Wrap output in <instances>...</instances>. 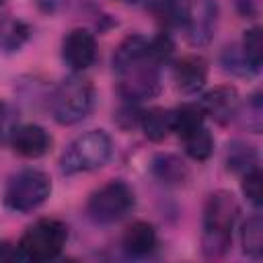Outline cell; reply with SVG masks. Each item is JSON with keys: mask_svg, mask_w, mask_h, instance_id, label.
Instances as JSON below:
<instances>
[{"mask_svg": "<svg viewBox=\"0 0 263 263\" xmlns=\"http://www.w3.org/2000/svg\"><path fill=\"white\" fill-rule=\"evenodd\" d=\"M113 72L117 76V90L123 101L142 103L160 92V66L142 35L125 37L113 53Z\"/></svg>", "mask_w": 263, "mask_h": 263, "instance_id": "6da1fadb", "label": "cell"}, {"mask_svg": "<svg viewBox=\"0 0 263 263\" xmlns=\"http://www.w3.org/2000/svg\"><path fill=\"white\" fill-rule=\"evenodd\" d=\"M238 214V201L230 191L218 189L208 195L201 222V253L205 259H220L226 255L232 245Z\"/></svg>", "mask_w": 263, "mask_h": 263, "instance_id": "7a4b0ae2", "label": "cell"}, {"mask_svg": "<svg viewBox=\"0 0 263 263\" xmlns=\"http://www.w3.org/2000/svg\"><path fill=\"white\" fill-rule=\"evenodd\" d=\"M113 156V140L105 129H88L76 136L60 158L64 175H80L103 168Z\"/></svg>", "mask_w": 263, "mask_h": 263, "instance_id": "3957f363", "label": "cell"}, {"mask_svg": "<svg viewBox=\"0 0 263 263\" xmlns=\"http://www.w3.org/2000/svg\"><path fill=\"white\" fill-rule=\"evenodd\" d=\"M92 103V84L76 72L60 80L49 95V111L60 125H74L82 121L90 113Z\"/></svg>", "mask_w": 263, "mask_h": 263, "instance_id": "277c9868", "label": "cell"}, {"mask_svg": "<svg viewBox=\"0 0 263 263\" xmlns=\"http://www.w3.org/2000/svg\"><path fill=\"white\" fill-rule=\"evenodd\" d=\"M68 240V226L55 218H41L27 226L18 238V251L25 261L43 263L60 257Z\"/></svg>", "mask_w": 263, "mask_h": 263, "instance_id": "5b68a950", "label": "cell"}, {"mask_svg": "<svg viewBox=\"0 0 263 263\" xmlns=\"http://www.w3.org/2000/svg\"><path fill=\"white\" fill-rule=\"evenodd\" d=\"M51 193V179L43 171L25 168L12 175L2 191V203L6 210L27 214L47 201Z\"/></svg>", "mask_w": 263, "mask_h": 263, "instance_id": "8992f818", "label": "cell"}, {"mask_svg": "<svg viewBox=\"0 0 263 263\" xmlns=\"http://www.w3.org/2000/svg\"><path fill=\"white\" fill-rule=\"evenodd\" d=\"M134 205H136L134 189L125 181L115 179L90 193L86 201V214L97 224H113L123 220L134 210Z\"/></svg>", "mask_w": 263, "mask_h": 263, "instance_id": "52a82bcc", "label": "cell"}, {"mask_svg": "<svg viewBox=\"0 0 263 263\" xmlns=\"http://www.w3.org/2000/svg\"><path fill=\"white\" fill-rule=\"evenodd\" d=\"M220 8L216 0H185L181 4V27L195 47L208 45L218 27Z\"/></svg>", "mask_w": 263, "mask_h": 263, "instance_id": "ba28073f", "label": "cell"}, {"mask_svg": "<svg viewBox=\"0 0 263 263\" xmlns=\"http://www.w3.org/2000/svg\"><path fill=\"white\" fill-rule=\"evenodd\" d=\"M62 60L64 64L80 74L88 70L97 60V39L88 29L76 27L68 31L62 39Z\"/></svg>", "mask_w": 263, "mask_h": 263, "instance_id": "9c48e42d", "label": "cell"}, {"mask_svg": "<svg viewBox=\"0 0 263 263\" xmlns=\"http://www.w3.org/2000/svg\"><path fill=\"white\" fill-rule=\"evenodd\" d=\"M199 105H201L205 117L214 119L220 125L230 123L240 113L238 90L228 84H220V86H214L208 92H203V97L199 99Z\"/></svg>", "mask_w": 263, "mask_h": 263, "instance_id": "30bf717a", "label": "cell"}, {"mask_svg": "<svg viewBox=\"0 0 263 263\" xmlns=\"http://www.w3.org/2000/svg\"><path fill=\"white\" fill-rule=\"evenodd\" d=\"M8 144L23 158H39L51 148V136L37 123H23L14 127Z\"/></svg>", "mask_w": 263, "mask_h": 263, "instance_id": "8fae6325", "label": "cell"}, {"mask_svg": "<svg viewBox=\"0 0 263 263\" xmlns=\"http://www.w3.org/2000/svg\"><path fill=\"white\" fill-rule=\"evenodd\" d=\"M173 80L183 95L199 92L208 80V62L201 55H183L173 66Z\"/></svg>", "mask_w": 263, "mask_h": 263, "instance_id": "7c38bea8", "label": "cell"}, {"mask_svg": "<svg viewBox=\"0 0 263 263\" xmlns=\"http://www.w3.org/2000/svg\"><path fill=\"white\" fill-rule=\"evenodd\" d=\"M152 177L164 187H183L189 181V166L185 160L171 152H160L150 162Z\"/></svg>", "mask_w": 263, "mask_h": 263, "instance_id": "4fadbf2b", "label": "cell"}, {"mask_svg": "<svg viewBox=\"0 0 263 263\" xmlns=\"http://www.w3.org/2000/svg\"><path fill=\"white\" fill-rule=\"evenodd\" d=\"M156 242H158L156 228L150 222H144V220H138V222L129 224L123 232V238H121L123 251L129 257H138V259L152 255L154 249H156Z\"/></svg>", "mask_w": 263, "mask_h": 263, "instance_id": "5bb4252c", "label": "cell"}, {"mask_svg": "<svg viewBox=\"0 0 263 263\" xmlns=\"http://www.w3.org/2000/svg\"><path fill=\"white\" fill-rule=\"evenodd\" d=\"M140 129L150 142H162L173 134V109L152 107L148 111H142Z\"/></svg>", "mask_w": 263, "mask_h": 263, "instance_id": "9a60e30c", "label": "cell"}, {"mask_svg": "<svg viewBox=\"0 0 263 263\" xmlns=\"http://www.w3.org/2000/svg\"><path fill=\"white\" fill-rule=\"evenodd\" d=\"M31 39V27L16 16H4L0 21V51L14 53Z\"/></svg>", "mask_w": 263, "mask_h": 263, "instance_id": "2e32d148", "label": "cell"}, {"mask_svg": "<svg viewBox=\"0 0 263 263\" xmlns=\"http://www.w3.org/2000/svg\"><path fill=\"white\" fill-rule=\"evenodd\" d=\"M179 138H181L185 154L189 158L197 160V162L208 160L214 152V138H212V134L208 132L205 125H199V127H195V129H191V132H187Z\"/></svg>", "mask_w": 263, "mask_h": 263, "instance_id": "e0dca14e", "label": "cell"}, {"mask_svg": "<svg viewBox=\"0 0 263 263\" xmlns=\"http://www.w3.org/2000/svg\"><path fill=\"white\" fill-rule=\"evenodd\" d=\"M240 245H242V253L249 259L263 257V218H261V214H253L242 222Z\"/></svg>", "mask_w": 263, "mask_h": 263, "instance_id": "ac0fdd59", "label": "cell"}, {"mask_svg": "<svg viewBox=\"0 0 263 263\" xmlns=\"http://www.w3.org/2000/svg\"><path fill=\"white\" fill-rule=\"evenodd\" d=\"M226 166L232 173H247L255 166H259V156L257 150L245 142H232L228 144V152H226Z\"/></svg>", "mask_w": 263, "mask_h": 263, "instance_id": "d6986e66", "label": "cell"}, {"mask_svg": "<svg viewBox=\"0 0 263 263\" xmlns=\"http://www.w3.org/2000/svg\"><path fill=\"white\" fill-rule=\"evenodd\" d=\"M203 121H205V113H203L199 101L197 103H183L181 107L173 109V132L179 136L203 125Z\"/></svg>", "mask_w": 263, "mask_h": 263, "instance_id": "ffe728a7", "label": "cell"}, {"mask_svg": "<svg viewBox=\"0 0 263 263\" xmlns=\"http://www.w3.org/2000/svg\"><path fill=\"white\" fill-rule=\"evenodd\" d=\"M240 51L247 60V66L251 68L253 74H259L261 66H263V37H261V29L259 27H251L242 33L240 39Z\"/></svg>", "mask_w": 263, "mask_h": 263, "instance_id": "44dd1931", "label": "cell"}, {"mask_svg": "<svg viewBox=\"0 0 263 263\" xmlns=\"http://www.w3.org/2000/svg\"><path fill=\"white\" fill-rule=\"evenodd\" d=\"M240 177H242V181H240L242 195L247 197V201H249L253 208L259 210L261 203H263V185H261V179H263V177H261V168L255 166V168L242 173Z\"/></svg>", "mask_w": 263, "mask_h": 263, "instance_id": "7402d4cb", "label": "cell"}, {"mask_svg": "<svg viewBox=\"0 0 263 263\" xmlns=\"http://www.w3.org/2000/svg\"><path fill=\"white\" fill-rule=\"evenodd\" d=\"M220 64H222V68H224L226 72L236 74V76L253 74L251 68L247 66V60H245V55H242V51H240L238 45H230V47H226V49L222 51V55H220Z\"/></svg>", "mask_w": 263, "mask_h": 263, "instance_id": "603a6c76", "label": "cell"}, {"mask_svg": "<svg viewBox=\"0 0 263 263\" xmlns=\"http://www.w3.org/2000/svg\"><path fill=\"white\" fill-rule=\"evenodd\" d=\"M148 49H150L152 58H154L158 64H164V62L171 60L173 49H175V43H173V39H171L168 33H160V35L148 39Z\"/></svg>", "mask_w": 263, "mask_h": 263, "instance_id": "cb8c5ba5", "label": "cell"}, {"mask_svg": "<svg viewBox=\"0 0 263 263\" xmlns=\"http://www.w3.org/2000/svg\"><path fill=\"white\" fill-rule=\"evenodd\" d=\"M16 125H18V111L10 103L0 101V142H8Z\"/></svg>", "mask_w": 263, "mask_h": 263, "instance_id": "d4e9b609", "label": "cell"}, {"mask_svg": "<svg viewBox=\"0 0 263 263\" xmlns=\"http://www.w3.org/2000/svg\"><path fill=\"white\" fill-rule=\"evenodd\" d=\"M140 119H142V109L138 107V103H129L125 101L117 113H115V121L119 127L123 129H132V127H140Z\"/></svg>", "mask_w": 263, "mask_h": 263, "instance_id": "484cf974", "label": "cell"}, {"mask_svg": "<svg viewBox=\"0 0 263 263\" xmlns=\"http://www.w3.org/2000/svg\"><path fill=\"white\" fill-rule=\"evenodd\" d=\"M261 125H263V103H261V95L255 92L247 101V129L259 134Z\"/></svg>", "mask_w": 263, "mask_h": 263, "instance_id": "4316f807", "label": "cell"}, {"mask_svg": "<svg viewBox=\"0 0 263 263\" xmlns=\"http://www.w3.org/2000/svg\"><path fill=\"white\" fill-rule=\"evenodd\" d=\"M10 261H25L18 251V245L10 240H0V263H10Z\"/></svg>", "mask_w": 263, "mask_h": 263, "instance_id": "83f0119b", "label": "cell"}, {"mask_svg": "<svg viewBox=\"0 0 263 263\" xmlns=\"http://www.w3.org/2000/svg\"><path fill=\"white\" fill-rule=\"evenodd\" d=\"M35 2H37V8L45 14H55L68 4V0H35Z\"/></svg>", "mask_w": 263, "mask_h": 263, "instance_id": "f1b7e54d", "label": "cell"}, {"mask_svg": "<svg viewBox=\"0 0 263 263\" xmlns=\"http://www.w3.org/2000/svg\"><path fill=\"white\" fill-rule=\"evenodd\" d=\"M234 4L245 18H251L257 14V0H234Z\"/></svg>", "mask_w": 263, "mask_h": 263, "instance_id": "f546056e", "label": "cell"}, {"mask_svg": "<svg viewBox=\"0 0 263 263\" xmlns=\"http://www.w3.org/2000/svg\"><path fill=\"white\" fill-rule=\"evenodd\" d=\"M121 2H125V4H142L144 0H121Z\"/></svg>", "mask_w": 263, "mask_h": 263, "instance_id": "4dcf8cb0", "label": "cell"}, {"mask_svg": "<svg viewBox=\"0 0 263 263\" xmlns=\"http://www.w3.org/2000/svg\"><path fill=\"white\" fill-rule=\"evenodd\" d=\"M2 4H4V0H0V6H2Z\"/></svg>", "mask_w": 263, "mask_h": 263, "instance_id": "1f68e13d", "label": "cell"}]
</instances>
